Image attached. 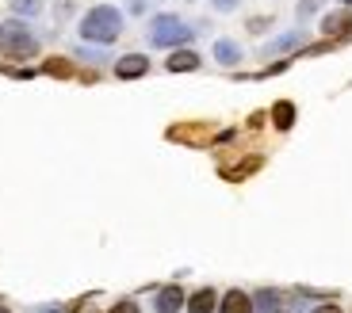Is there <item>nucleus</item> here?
Here are the masks:
<instances>
[{"mask_svg": "<svg viewBox=\"0 0 352 313\" xmlns=\"http://www.w3.org/2000/svg\"><path fill=\"white\" fill-rule=\"evenodd\" d=\"M188 4H195V0H188Z\"/></svg>", "mask_w": 352, "mask_h": 313, "instance_id": "nucleus-24", "label": "nucleus"}, {"mask_svg": "<svg viewBox=\"0 0 352 313\" xmlns=\"http://www.w3.org/2000/svg\"><path fill=\"white\" fill-rule=\"evenodd\" d=\"M184 310L188 313H219V294H214L211 287H199L195 294H188Z\"/></svg>", "mask_w": 352, "mask_h": 313, "instance_id": "nucleus-11", "label": "nucleus"}, {"mask_svg": "<svg viewBox=\"0 0 352 313\" xmlns=\"http://www.w3.org/2000/svg\"><path fill=\"white\" fill-rule=\"evenodd\" d=\"M188 302L184 287H176V283H168V287L157 290V298H153V313H180Z\"/></svg>", "mask_w": 352, "mask_h": 313, "instance_id": "nucleus-6", "label": "nucleus"}, {"mask_svg": "<svg viewBox=\"0 0 352 313\" xmlns=\"http://www.w3.org/2000/svg\"><path fill=\"white\" fill-rule=\"evenodd\" d=\"M38 50H43V38H38V31L31 27V19H19V16L0 19V54H4V58L31 61Z\"/></svg>", "mask_w": 352, "mask_h": 313, "instance_id": "nucleus-3", "label": "nucleus"}, {"mask_svg": "<svg viewBox=\"0 0 352 313\" xmlns=\"http://www.w3.org/2000/svg\"><path fill=\"white\" fill-rule=\"evenodd\" d=\"M123 12L138 19V16H146V12H150V0H123Z\"/></svg>", "mask_w": 352, "mask_h": 313, "instance_id": "nucleus-18", "label": "nucleus"}, {"mask_svg": "<svg viewBox=\"0 0 352 313\" xmlns=\"http://www.w3.org/2000/svg\"><path fill=\"white\" fill-rule=\"evenodd\" d=\"M207 4H211L214 16H234L241 8V0H207Z\"/></svg>", "mask_w": 352, "mask_h": 313, "instance_id": "nucleus-17", "label": "nucleus"}, {"mask_svg": "<svg viewBox=\"0 0 352 313\" xmlns=\"http://www.w3.org/2000/svg\"><path fill=\"white\" fill-rule=\"evenodd\" d=\"M211 58L219 61V65H226V69H234L241 61V46L234 43V38H214L211 43Z\"/></svg>", "mask_w": 352, "mask_h": 313, "instance_id": "nucleus-10", "label": "nucleus"}, {"mask_svg": "<svg viewBox=\"0 0 352 313\" xmlns=\"http://www.w3.org/2000/svg\"><path fill=\"white\" fill-rule=\"evenodd\" d=\"M73 58L92 61V65H100V61H111V58H107V46H88V43H80L77 50H73Z\"/></svg>", "mask_w": 352, "mask_h": 313, "instance_id": "nucleus-14", "label": "nucleus"}, {"mask_svg": "<svg viewBox=\"0 0 352 313\" xmlns=\"http://www.w3.org/2000/svg\"><path fill=\"white\" fill-rule=\"evenodd\" d=\"M107 313H142V310H138V302H134V298H123V302H115Z\"/></svg>", "mask_w": 352, "mask_h": 313, "instance_id": "nucleus-19", "label": "nucleus"}, {"mask_svg": "<svg viewBox=\"0 0 352 313\" xmlns=\"http://www.w3.org/2000/svg\"><path fill=\"white\" fill-rule=\"evenodd\" d=\"M253 313H291V305H287V298H283L280 290L264 287V290L253 294Z\"/></svg>", "mask_w": 352, "mask_h": 313, "instance_id": "nucleus-7", "label": "nucleus"}, {"mask_svg": "<svg viewBox=\"0 0 352 313\" xmlns=\"http://www.w3.org/2000/svg\"><path fill=\"white\" fill-rule=\"evenodd\" d=\"M195 35H199V31H195L184 16H176V12H157V16H150V23H146V43H150L153 50H180V46H188Z\"/></svg>", "mask_w": 352, "mask_h": 313, "instance_id": "nucleus-2", "label": "nucleus"}, {"mask_svg": "<svg viewBox=\"0 0 352 313\" xmlns=\"http://www.w3.org/2000/svg\"><path fill=\"white\" fill-rule=\"evenodd\" d=\"M299 46H307V27H291L283 35L268 38V43L261 46V54L264 58H276V54H291V50H299Z\"/></svg>", "mask_w": 352, "mask_h": 313, "instance_id": "nucleus-4", "label": "nucleus"}, {"mask_svg": "<svg viewBox=\"0 0 352 313\" xmlns=\"http://www.w3.org/2000/svg\"><path fill=\"white\" fill-rule=\"evenodd\" d=\"M150 73V58L146 54H123V58L115 61V77L119 80H138Z\"/></svg>", "mask_w": 352, "mask_h": 313, "instance_id": "nucleus-5", "label": "nucleus"}, {"mask_svg": "<svg viewBox=\"0 0 352 313\" xmlns=\"http://www.w3.org/2000/svg\"><path fill=\"white\" fill-rule=\"evenodd\" d=\"M352 31V8H337V12H326L322 16V35L329 38H341Z\"/></svg>", "mask_w": 352, "mask_h": 313, "instance_id": "nucleus-8", "label": "nucleus"}, {"mask_svg": "<svg viewBox=\"0 0 352 313\" xmlns=\"http://www.w3.org/2000/svg\"><path fill=\"white\" fill-rule=\"evenodd\" d=\"M219 313H253V294H245V290H226L219 298Z\"/></svg>", "mask_w": 352, "mask_h": 313, "instance_id": "nucleus-12", "label": "nucleus"}, {"mask_svg": "<svg viewBox=\"0 0 352 313\" xmlns=\"http://www.w3.org/2000/svg\"><path fill=\"white\" fill-rule=\"evenodd\" d=\"M8 8H12V16H19V19H35L46 12V0H8Z\"/></svg>", "mask_w": 352, "mask_h": 313, "instance_id": "nucleus-13", "label": "nucleus"}, {"mask_svg": "<svg viewBox=\"0 0 352 313\" xmlns=\"http://www.w3.org/2000/svg\"><path fill=\"white\" fill-rule=\"evenodd\" d=\"M0 313H8V310H4V305H0Z\"/></svg>", "mask_w": 352, "mask_h": 313, "instance_id": "nucleus-23", "label": "nucleus"}, {"mask_svg": "<svg viewBox=\"0 0 352 313\" xmlns=\"http://www.w3.org/2000/svg\"><path fill=\"white\" fill-rule=\"evenodd\" d=\"M341 8H352V0H341Z\"/></svg>", "mask_w": 352, "mask_h": 313, "instance_id": "nucleus-22", "label": "nucleus"}, {"mask_svg": "<svg viewBox=\"0 0 352 313\" xmlns=\"http://www.w3.org/2000/svg\"><path fill=\"white\" fill-rule=\"evenodd\" d=\"M310 313H344V310H341L337 302H322V305H314Z\"/></svg>", "mask_w": 352, "mask_h": 313, "instance_id": "nucleus-20", "label": "nucleus"}, {"mask_svg": "<svg viewBox=\"0 0 352 313\" xmlns=\"http://www.w3.org/2000/svg\"><path fill=\"white\" fill-rule=\"evenodd\" d=\"M123 31H126V12L115 8V4H92L77 23L80 43L88 46H111Z\"/></svg>", "mask_w": 352, "mask_h": 313, "instance_id": "nucleus-1", "label": "nucleus"}, {"mask_svg": "<svg viewBox=\"0 0 352 313\" xmlns=\"http://www.w3.org/2000/svg\"><path fill=\"white\" fill-rule=\"evenodd\" d=\"M153 4H157V0H153Z\"/></svg>", "mask_w": 352, "mask_h": 313, "instance_id": "nucleus-25", "label": "nucleus"}, {"mask_svg": "<svg viewBox=\"0 0 352 313\" xmlns=\"http://www.w3.org/2000/svg\"><path fill=\"white\" fill-rule=\"evenodd\" d=\"M35 313H65V310H62V305H38Z\"/></svg>", "mask_w": 352, "mask_h": 313, "instance_id": "nucleus-21", "label": "nucleus"}, {"mask_svg": "<svg viewBox=\"0 0 352 313\" xmlns=\"http://www.w3.org/2000/svg\"><path fill=\"white\" fill-rule=\"evenodd\" d=\"M203 65V58L195 50H188V46H180V50H168V61H165V69L168 73H195Z\"/></svg>", "mask_w": 352, "mask_h": 313, "instance_id": "nucleus-9", "label": "nucleus"}, {"mask_svg": "<svg viewBox=\"0 0 352 313\" xmlns=\"http://www.w3.org/2000/svg\"><path fill=\"white\" fill-rule=\"evenodd\" d=\"M318 12H322V0H299V4H295V16H299V27L307 23V19H314Z\"/></svg>", "mask_w": 352, "mask_h": 313, "instance_id": "nucleus-16", "label": "nucleus"}, {"mask_svg": "<svg viewBox=\"0 0 352 313\" xmlns=\"http://www.w3.org/2000/svg\"><path fill=\"white\" fill-rule=\"evenodd\" d=\"M272 119H276L280 130H291V126H295V107H291L287 100H280V104L272 107Z\"/></svg>", "mask_w": 352, "mask_h": 313, "instance_id": "nucleus-15", "label": "nucleus"}]
</instances>
